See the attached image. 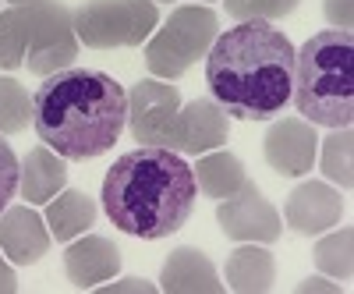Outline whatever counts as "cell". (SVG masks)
Masks as SVG:
<instances>
[{
  "instance_id": "8992f818",
  "label": "cell",
  "mask_w": 354,
  "mask_h": 294,
  "mask_svg": "<svg viewBox=\"0 0 354 294\" xmlns=\"http://www.w3.org/2000/svg\"><path fill=\"white\" fill-rule=\"evenodd\" d=\"M156 25V0H85L75 11V36L93 50L142 46Z\"/></svg>"
},
{
  "instance_id": "4316f807",
  "label": "cell",
  "mask_w": 354,
  "mask_h": 294,
  "mask_svg": "<svg viewBox=\"0 0 354 294\" xmlns=\"http://www.w3.org/2000/svg\"><path fill=\"white\" fill-rule=\"evenodd\" d=\"M15 291H18V277L4 262V255H0V294H15Z\"/></svg>"
},
{
  "instance_id": "ac0fdd59",
  "label": "cell",
  "mask_w": 354,
  "mask_h": 294,
  "mask_svg": "<svg viewBox=\"0 0 354 294\" xmlns=\"http://www.w3.org/2000/svg\"><path fill=\"white\" fill-rule=\"evenodd\" d=\"M93 223H96V202L85 192L68 188V192H57V199L46 202V227H50V238H57V241H75Z\"/></svg>"
},
{
  "instance_id": "83f0119b",
  "label": "cell",
  "mask_w": 354,
  "mask_h": 294,
  "mask_svg": "<svg viewBox=\"0 0 354 294\" xmlns=\"http://www.w3.org/2000/svg\"><path fill=\"white\" fill-rule=\"evenodd\" d=\"M298 291L305 294V291H340L337 284H326V280H319V277H308L305 284H298Z\"/></svg>"
},
{
  "instance_id": "f546056e",
  "label": "cell",
  "mask_w": 354,
  "mask_h": 294,
  "mask_svg": "<svg viewBox=\"0 0 354 294\" xmlns=\"http://www.w3.org/2000/svg\"><path fill=\"white\" fill-rule=\"evenodd\" d=\"M167 4H170V0H167Z\"/></svg>"
},
{
  "instance_id": "ba28073f",
  "label": "cell",
  "mask_w": 354,
  "mask_h": 294,
  "mask_svg": "<svg viewBox=\"0 0 354 294\" xmlns=\"http://www.w3.org/2000/svg\"><path fill=\"white\" fill-rule=\"evenodd\" d=\"M216 223L227 238L234 241H255V245H273L283 234V220L273 210V202L266 199L252 181H245L230 199H220L216 205Z\"/></svg>"
},
{
  "instance_id": "d4e9b609",
  "label": "cell",
  "mask_w": 354,
  "mask_h": 294,
  "mask_svg": "<svg viewBox=\"0 0 354 294\" xmlns=\"http://www.w3.org/2000/svg\"><path fill=\"white\" fill-rule=\"evenodd\" d=\"M326 21L333 25V28H351V21H354V15H351V0H326Z\"/></svg>"
},
{
  "instance_id": "9c48e42d",
  "label": "cell",
  "mask_w": 354,
  "mask_h": 294,
  "mask_svg": "<svg viewBox=\"0 0 354 294\" xmlns=\"http://www.w3.org/2000/svg\"><path fill=\"white\" fill-rule=\"evenodd\" d=\"M177 110H181V93L170 82H156L145 78L138 85H131L128 93V128L131 138L142 145H163L167 149V135Z\"/></svg>"
},
{
  "instance_id": "cb8c5ba5",
  "label": "cell",
  "mask_w": 354,
  "mask_h": 294,
  "mask_svg": "<svg viewBox=\"0 0 354 294\" xmlns=\"http://www.w3.org/2000/svg\"><path fill=\"white\" fill-rule=\"evenodd\" d=\"M18 181H21V163H18L15 149L4 142V135H0V213L18 195Z\"/></svg>"
},
{
  "instance_id": "2e32d148",
  "label": "cell",
  "mask_w": 354,
  "mask_h": 294,
  "mask_svg": "<svg viewBox=\"0 0 354 294\" xmlns=\"http://www.w3.org/2000/svg\"><path fill=\"white\" fill-rule=\"evenodd\" d=\"M64 185H68L64 156H57L50 145L28 149V156L21 160V181H18V192H21V199H28V205L50 202Z\"/></svg>"
},
{
  "instance_id": "ffe728a7",
  "label": "cell",
  "mask_w": 354,
  "mask_h": 294,
  "mask_svg": "<svg viewBox=\"0 0 354 294\" xmlns=\"http://www.w3.org/2000/svg\"><path fill=\"white\" fill-rule=\"evenodd\" d=\"M315 266L330 277H340V280H351L354 273V230L351 227H340L333 234H326L319 245H315Z\"/></svg>"
},
{
  "instance_id": "603a6c76",
  "label": "cell",
  "mask_w": 354,
  "mask_h": 294,
  "mask_svg": "<svg viewBox=\"0 0 354 294\" xmlns=\"http://www.w3.org/2000/svg\"><path fill=\"white\" fill-rule=\"evenodd\" d=\"M301 0H227V15L238 18V21H277V18H287Z\"/></svg>"
},
{
  "instance_id": "7a4b0ae2",
  "label": "cell",
  "mask_w": 354,
  "mask_h": 294,
  "mask_svg": "<svg viewBox=\"0 0 354 294\" xmlns=\"http://www.w3.org/2000/svg\"><path fill=\"white\" fill-rule=\"evenodd\" d=\"M32 125L57 156L96 160L128 125V93L103 71L64 68L32 93Z\"/></svg>"
},
{
  "instance_id": "8fae6325",
  "label": "cell",
  "mask_w": 354,
  "mask_h": 294,
  "mask_svg": "<svg viewBox=\"0 0 354 294\" xmlns=\"http://www.w3.org/2000/svg\"><path fill=\"white\" fill-rule=\"evenodd\" d=\"M266 145V163H270L277 174L283 178H301V174L312 170L315 153H319V135L315 125H308L305 117H283L277 121L262 138Z\"/></svg>"
},
{
  "instance_id": "30bf717a",
  "label": "cell",
  "mask_w": 354,
  "mask_h": 294,
  "mask_svg": "<svg viewBox=\"0 0 354 294\" xmlns=\"http://www.w3.org/2000/svg\"><path fill=\"white\" fill-rule=\"evenodd\" d=\"M227 135H230V117L223 113V107L216 100H192V103H181V110H177L167 135V149L202 156V153L220 149Z\"/></svg>"
},
{
  "instance_id": "4fadbf2b",
  "label": "cell",
  "mask_w": 354,
  "mask_h": 294,
  "mask_svg": "<svg viewBox=\"0 0 354 294\" xmlns=\"http://www.w3.org/2000/svg\"><path fill=\"white\" fill-rule=\"evenodd\" d=\"M0 252L18 266H32L50 252V227L28 205H11L0 213Z\"/></svg>"
},
{
  "instance_id": "f1b7e54d",
  "label": "cell",
  "mask_w": 354,
  "mask_h": 294,
  "mask_svg": "<svg viewBox=\"0 0 354 294\" xmlns=\"http://www.w3.org/2000/svg\"><path fill=\"white\" fill-rule=\"evenodd\" d=\"M11 4H28V0H11Z\"/></svg>"
},
{
  "instance_id": "7c38bea8",
  "label": "cell",
  "mask_w": 354,
  "mask_h": 294,
  "mask_svg": "<svg viewBox=\"0 0 354 294\" xmlns=\"http://www.w3.org/2000/svg\"><path fill=\"white\" fill-rule=\"evenodd\" d=\"M344 199L340 192H333L330 185L322 181H305L298 185L290 195H287V205H283V220L294 234L301 238H312V234H322L340 223L344 217Z\"/></svg>"
},
{
  "instance_id": "52a82bcc",
  "label": "cell",
  "mask_w": 354,
  "mask_h": 294,
  "mask_svg": "<svg viewBox=\"0 0 354 294\" xmlns=\"http://www.w3.org/2000/svg\"><path fill=\"white\" fill-rule=\"evenodd\" d=\"M78 36H75V11H68L61 0H39L36 28L25 50V68L46 78L75 64Z\"/></svg>"
},
{
  "instance_id": "e0dca14e",
  "label": "cell",
  "mask_w": 354,
  "mask_h": 294,
  "mask_svg": "<svg viewBox=\"0 0 354 294\" xmlns=\"http://www.w3.org/2000/svg\"><path fill=\"white\" fill-rule=\"evenodd\" d=\"M277 280V262L273 252L259 245H241L227 255V287L238 294H266L273 291Z\"/></svg>"
},
{
  "instance_id": "9a60e30c",
  "label": "cell",
  "mask_w": 354,
  "mask_h": 294,
  "mask_svg": "<svg viewBox=\"0 0 354 294\" xmlns=\"http://www.w3.org/2000/svg\"><path fill=\"white\" fill-rule=\"evenodd\" d=\"M227 284H220L213 262L198 248H174L170 259L163 262L160 273V291L167 294H220Z\"/></svg>"
},
{
  "instance_id": "44dd1931",
  "label": "cell",
  "mask_w": 354,
  "mask_h": 294,
  "mask_svg": "<svg viewBox=\"0 0 354 294\" xmlns=\"http://www.w3.org/2000/svg\"><path fill=\"white\" fill-rule=\"evenodd\" d=\"M32 96L18 78H0V135H18L28 128Z\"/></svg>"
},
{
  "instance_id": "5b68a950",
  "label": "cell",
  "mask_w": 354,
  "mask_h": 294,
  "mask_svg": "<svg viewBox=\"0 0 354 294\" xmlns=\"http://www.w3.org/2000/svg\"><path fill=\"white\" fill-rule=\"evenodd\" d=\"M216 11L205 4H185L170 11L167 25L156 28V36L145 43V64L149 71L163 82L181 78L198 57L209 53L213 39H216Z\"/></svg>"
},
{
  "instance_id": "277c9868",
  "label": "cell",
  "mask_w": 354,
  "mask_h": 294,
  "mask_svg": "<svg viewBox=\"0 0 354 294\" xmlns=\"http://www.w3.org/2000/svg\"><path fill=\"white\" fill-rule=\"evenodd\" d=\"M290 103L308 125L351 128L354 121V36L351 28L315 33L294 50Z\"/></svg>"
},
{
  "instance_id": "484cf974",
  "label": "cell",
  "mask_w": 354,
  "mask_h": 294,
  "mask_svg": "<svg viewBox=\"0 0 354 294\" xmlns=\"http://www.w3.org/2000/svg\"><path fill=\"white\" fill-rule=\"evenodd\" d=\"M100 291L103 294H117V291H131V294H153L156 291V284H149V280H138V277H128V280H117V284H100Z\"/></svg>"
},
{
  "instance_id": "d6986e66",
  "label": "cell",
  "mask_w": 354,
  "mask_h": 294,
  "mask_svg": "<svg viewBox=\"0 0 354 294\" xmlns=\"http://www.w3.org/2000/svg\"><path fill=\"white\" fill-rule=\"evenodd\" d=\"M195 174V185L205 199H230L234 192H238L245 181H248V174H245V163L234 156V153H202L198 167L192 170Z\"/></svg>"
},
{
  "instance_id": "6da1fadb",
  "label": "cell",
  "mask_w": 354,
  "mask_h": 294,
  "mask_svg": "<svg viewBox=\"0 0 354 294\" xmlns=\"http://www.w3.org/2000/svg\"><path fill=\"white\" fill-rule=\"evenodd\" d=\"M205 85L227 117L270 121L290 103L294 43L259 18L234 25L205 53Z\"/></svg>"
},
{
  "instance_id": "5bb4252c",
  "label": "cell",
  "mask_w": 354,
  "mask_h": 294,
  "mask_svg": "<svg viewBox=\"0 0 354 294\" xmlns=\"http://www.w3.org/2000/svg\"><path fill=\"white\" fill-rule=\"evenodd\" d=\"M121 270V252L113 241H106L103 234H85L82 241H75L64 252V273L78 291L100 287L103 280H113Z\"/></svg>"
},
{
  "instance_id": "7402d4cb",
  "label": "cell",
  "mask_w": 354,
  "mask_h": 294,
  "mask_svg": "<svg viewBox=\"0 0 354 294\" xmlns=\"http://www.w3.org/2000/svg\"><path fill=\"white\" fill-rule=\"evenodd\" d=\"M351 128H333L330 138H322V174L340 185L344 192H351L354 178H351Z\"/></svg>"
},
{
  "instance_id": "3957f363",
  "label": "cell",
  "mask_w": 354,
  "mask_h": 294,
  "mask_svg": "<svg viewBox=\"0 0 354 294\" xmlns=\"http://www.w3.org/2000/svg\"><path fill=\"white\" fill-rule=\"evenodd\" d=\"M195 199L198 185L192 167L163 145H138L113 160L103 178V210L110 223L145 241L181 230L195 213Z\"/></svg>"
}]
</instances>
